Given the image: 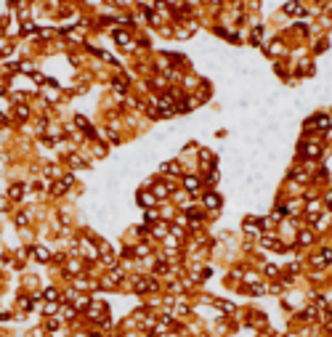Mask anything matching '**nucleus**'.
I'll return each instance as SVG.
<instances>
[{"instance_id": "nucleus-1", "label": "nucleus", "mask_w": 332, "mask_h": 337, "mask_svg": "<svg viewBox=\"0 0 332 337\" xmlns=\"http://www.w3.org/2000/svg\"><path fill=\"white\" fill-rule=\"evenodd\" d=\"M186 189H191V191H194V189H197V178H186Z\"/></svg>"}]
</instances>
